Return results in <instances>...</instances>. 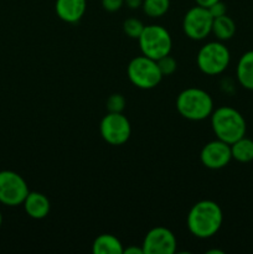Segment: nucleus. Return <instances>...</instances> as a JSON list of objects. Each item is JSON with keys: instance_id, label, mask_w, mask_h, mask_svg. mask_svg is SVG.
Masks as SVG:
<instances>
[{"instance_id": "obj_1", "label": "nucleus", "mask_w": 253, "mask_h": 254, "mask_svg": "<svg viewBox=\"0 0 253 254\" xmlns=\"http://www.w3.org/2000/svg\"><path fill=\"white\" fill-rule=\"evenodd\" d=\"M188 228L195 237L210 238L220 231L223 222V213L215 201L202 200L191 207L188 215Z\"/></svg>"}, {"instance_id": "obj_2", "label": "nucleus", "mask_w": 253, "mask_h": 254, "mask_svg": "<svg viewBox=\"0 0 253 254\" xmlns=\"http://www.w3.org/2000/svg\"><path fill=\"white\" fill-rule=\"evenodd\" d=\"M211 127L217 139L228 144L246 135L247 126L242 114L232 107H220L211 114Z\"/></svg>"}, {"instance_id": "obj_3", "label": "nucleus", "mask_w": 253, "mask_h": 254, "mask_svg": "<svg viewBox=\"0 0 253 254\" xmlns=\"http://www.w3.org/2000/svg\"><path fill=\"white\" fill-rule=\"evenodd\" d=\"M176 109L188 121H203L213 112L212 97L201 88H186L176 98Z\"/></svg>"}, {"instance_id": "obj_4", "label": "nucleus", "mask_w": 253, "mask_h": 254, "mask_svg": "<svg viewBox=\"0 0 253 254\" xmlns=\"http://www.w3.org/2000/svg\"><path fill=\"white\" fill-rule=\"evenodd\" d=\"M126 74L131 83L140 89H153L163 79L158 62L148 56H136L130 60Z\"/></svg>"}, {"instance_id": "obj_5", "label": "nucleus", "mask_w": 253, "mask_h": 254, "mask_svg": "<svg viewBox=\"0 0 253 254\" xmlns=\"http://www.w3.org/2000/svg\"><path fill=\"white\" fill-rule=\"evenodd\" d=\"M141 54L153 60H159L170 54L173 40L168 30L160 25H148L138 39Z\"/></svg>"}, {"instance_id": "obj_6", "label": "nucleus", "mask_w": 253, "mask_h": 254, "mask_svg": "<svg viewBox=\"0 0 253 254\" xmlns=\"http://www.w3.org/2000/svg\"><path fill=\"white\" fill-rule=\"evenodd\" d=\"M231 61V55L227 47L220 41L207 42L198 50L196 62L202 73L216 76L225 71Z\"/></svg>"}, {"instance_id": "obj_7", "label": "nucleus", "mask_w": 253, "mask_h": 254, "mask_svg": "<svg viewBox=\"0 0 253 254\" xmlns=\"http://www.w3.org/2000/svg\"><path fill=\"white\" fill-rule=\"evenodd\" d=\"M30 192L26 181L11 170L0 171V203L9 207L22 205Z\"/></svg>"}, {"instance_id": "obj_8", "label": "nucleus", "mask_w": 253, "mask_h": 254, "mask_svg": "<svg viewBox=\"0 0 253 254\" xmlns=\"http://www.w3.org/2000/svg\"><path fill=\"white\" fill-rule=\"evenodd\" d=\"M99 131L103 140L111 145H123L130 138L131 126L123 113H107L99 124Z\"/></svg>"}, {"instance_id": "obj_9", "label": "nucleus", "mask_w": 253, "mask_h": 254, "mask_svg": "<svg viewBox=\"0 0 253 254\" xmlns=\"http://www.w3.org/2000/svg\"><path fill=\"white\" fill-rule=\"evenodd\" d=\"M213 17L207 7L196 6L191 7L185 14L183 20V30L186 36L191 40L200 41L206 39L212 31Z\"/></svg>"}, {"instance_id": "obj_10", "label": "nucleus", "mask_w": 253, "mask_h": 254, "mask_svg": "<svg viewBox=\"0 0 253 254\" xmlns=\"http://www.w3.org/2000/svg\"><path fill=\"white\" fill-rule=\"evenodd\" d=\"M141 247L144 254H174L176 238L169 228L155 227L146 233Z\"/></svg>"}, {"instance_id": "obj_11", "label": "nucleus", "mask_w": 253, "mask_h": 254, "mask_svg": "<svg viewBox=\"0 0 253 254\" xmlns=\"http://www.w3.org/2000/svg\"><path fill=\"white\" fill-rule=\"evenodd\" d=\"M200 160L205 168L211 170H220L225 168L232 160L231 144L220 139L210 141L201 150Z\"/></svg>"}, {"instance_id": "obj_12", "label": "nucleus", "mask_w": 253, "mask_h": 254, "mask_svg": "<svg viewBox=\"0 0 253 254\" xmlns=\"http://www.w3.org/2000/svg\"><path fill=\"white\" fill-rule=\"evenodd\" d=\"M87 9V0H56L55 10L62 21L74 24L83 17Z\"/></svg>"}, {"instance_id": "obj_13", "label": "nucleus", "mask_w": 253, "mask_h": 254, "mask_svg": "<svg viewBox=\"0 0 253 254\" xmlns=\"http://www.w3.org/2000/svg\"><path fill=\"white\" fill-rule=\"evenodd\" d=\"M22 206H24L26 215L34 220H42L49 215L50 210H51V205H50V200L47 198V196L41 192H37V191H30L22 202Z\"/></svg>"}, {"instance_id": "obj_14", "label": "nucleus", "mask_w": 253, "mask_h": 254, "mask_svg": "<svg viewBox=\"0 0 253 254\" xmlns=\"http://www.w3.org/2000/svg\"><path fill=\"white\" fill-rule=\"evenodd\" d=\"M237 79L243 88L253 91V50L241 56L236 69Z\"/></svg>"}, {"instance_id": "obj_15", "label": "nucleus", "mask_w": 253, "mask_h": 254, "mask_svg": "<svg viewBox=\"0 0 253 254\" xmlns=\"http://www.w3.org/2000/svg\"><path fill=\"white\" fill-rule=\"evenodd\" d=\"M94 254H123L124 248L121 241L113 235H101L92 245Z\"/></svg>"}, {"instance_id": "obj_16", "label": "nucleus", "mask_w": 253, "mask_h": 254, "mask_svg": "<svg viewBox=\"0 0 253 254\" xmlns=\"http://www.w3.org/2000/svg\"><path fill=\"white\" fill-rule=\"evenodd\" d=\"M211 32H213V35L220 41H227V40L232 39L235 36L236 24L232 17L228 16L227 14L215 17L212 22V31Z\"/></svg>"}, {"instance_id": "obj_17", "label": "nucleus", "mask_w": 253, "mask_h": 254, "mask_svg": "<svg viewBox=\"0 0 253 254\" xmlns=\"http://www.w3.org/2000/svg\"><path fill=\"white\" fill-rule=\"evenodd\" d=\"M232 159L238 163H250L253 160V140L246 136L231 144Z\"/></svg>"}, {"instance_id": "obj_18", "label": "nucleus", "mask_w": 253, "mask_h": 254, "mask_svg": "<svg viewBox=\"0 0 253 254\" xmlns=\"http://www.w3.org/2000/svg\"><path fill=\"white\" fill-rule=\"evenodd\" d=\"M170 0H143L141 9L148 16L161 17L168 12Z\"/></svg>"}, {"instance_id": "obj_19", "label": "nucleus", "mask_w": 253, "mask_h": 254, "mask_svg": "<svg viewBox=\"0 0 253 254\" xmlns=\"http://www.w3.org/2000/svg\"><path fill=\"white\" fill-rule=\"evenodd\" d=\"M145 25L140 21L136 17H129L126 21L123 22V31L126 32V36H129L130 39H139V36L143 32Z\"/></svg>"}, {"instance_id": "obj_20", "label": "nucleus", "mask_w": 253, "mask_h": 254, "mask_svg": "<svg viewBox=\"0 0 253 254\" xmlns=\"http://www.w3.org/2000/svg\"><path fill=\"white\" fill-rule=\"evenodd\" d=\"M106 108L108 113H123L126 108V98L121 93L111 94L106 102Z\"/></svg>"}, {"instance_id": "obj_21", "label": "nucleus", "mask_w": 253, "mask_h": 254, "mask_svg": "<svg viewBox=\"0 0 253 254\" xmlns=\"http://www.w3.org/2000/svg\"><path fill=\"white\" fill-rule=\"evenodd\" d=\"M156 62H158L159 69H160L163 76H170L178 68V62H176V60L173 56H170V54L156 60Z\"/></svg>"}, {"instance_id": "obj_22", "label": "nucleus", "mask_w": 253, "mask_h": 254, "mask_svg": "<svg viewBox=\"0 0 253 254\" xmlns=\"http://www.w3.org/2000/svg\"><path fill=\"white\" fill-rule=\"evenodd\" d=\"M124 5V0H102V6L106 11L116 12L122 9Z\"/></svg>"}, {"instance_id": "obj_23", "label": "nucleus", "mask_w": 253, "mask_h": 254, "mask_svg": "<svg viewBox=\"0 0 253 254\" xmlns=\"http://www.w3.org/2000/svg\"><path fill=\"white\" fill-rule=\"evenodd\" d=\"M208 11H210V14L212 15L213 19H215V17L226 15V12H227V7H226L225 2H222L220 0V1L215 2L213 5H211V6L208 7Z\"/></svg>"}, {"instance_id": "obj_24", "label": "nucleus", "mask_w": 253, "mask_h": 254, "mask_svg": "<svg viewBox=\"0 0 253 254\" xmlns=\"http://www.w3.org/2000/svg\"><path fill=\"white\" fill-rule=\"evenodd\" d=\"M124 5L129 7V9H139L143 5V0H124Z\"/></svg>"}, {"instance_id": "obj_25", "label": "nucleus", "mask_w": 253, "mask_h": 254, "mask_svg": "<svg viewBox=\"0 0 253 254\" xmlns=\"http://www.w3.org/2000/svg\"><path fill=\"white\" fill-rule=\"evenodd\" d=\"M123 254H144L143 247L138 248V247H134V246H130L128 248H124V252Z\"/></svg>"}, {"instance_id": "obj_26", "label": "nucleus", "mask_w": 253, "mask_h": 254, "mask_svg": "<svg viewBox=\"0 0 253 254\" xmlns=\"http://www.w3.org/2000/svg\"><path fill=\"white\" fill-rule=\"evenodd\" d=\"M196 1V5H198V6H202V7H210L211 5H213L215 2L220 1V0H195Z\"/></svg>"}, {"instance_id": "obj_27", "label": "nucleus", "mask_w": 253, "mask_h": 254, "mask_svg": "<svg viewBox=\"0 0 253 254\" xmlns=\"http://www.w3.org/2000/svg\"><path fill=\"white\" fill-rule=\"evenodd\" d=\"M222 251L218 250H212V251H207V254H222Z\"/></svg>"}, {"instance_id": "obj_28", "label": "nucleus", "mask_w": 253, "mask_h": 254, "mask_svg": "<svg viewBox=\"0 0 253 254\" xmlns=\"http://www.w3.org/2000/svg\"><path fill=\"white\" fill-rule=\"evenodd\" d=\"M1 225H2V215L1 212H0V227H1Z\"/></svg>"}]
</instances>
